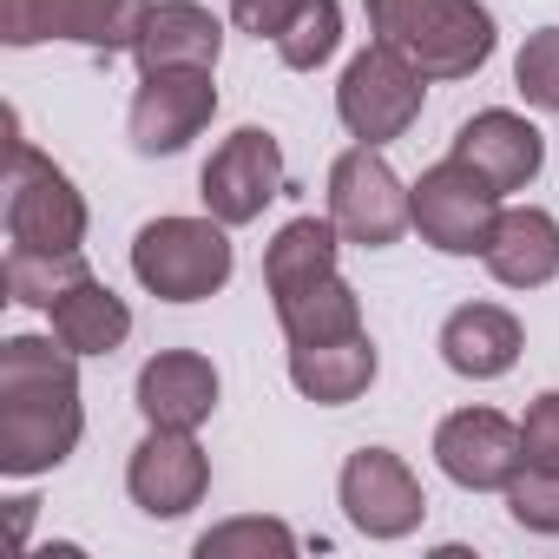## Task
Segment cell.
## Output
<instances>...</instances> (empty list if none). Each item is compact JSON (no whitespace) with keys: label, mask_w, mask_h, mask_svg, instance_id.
<instances>
[{"label":"cell","mask_w":559,"mask_h":559,"mask_svg":"<svg viewBox=\"0 0 559 559\" xmlns=\"http://www.w3.org/2000/svg\"><path fill=\"white\" fill-rule=\"evenodd\" d=\"M80 356L60 336H8L0 343V474H47L80 448Z\"/></svg>","instance_id":"6da1fadb"},{"label":"cell","mask_w":559,"mask_h":559,"mask_svg":"<svg viewBox=\"0 0 559 559\" xmlns=\"http://www.w3.org/2000/svg\"><path fill=\"white\" fill-rule=\"evenodd\" d=\"M369 34L421 80H474L500 40L480 0H369Z\"/></svg>","instance_id":"7a4b0ae2"},{"label":"cell","mask_w":559,"mask_h":559,"mask_svg":"<svg viewBox=\"0 0 559 559\" xmlns=\"http://www.w3.org/2000/svg\"><path fill=\"white\" fill-rule=\"evenodd\" d=\"M230 224L217 217H152L132 237V276L158 304H204L230 284Z\"/></svg>","instance_id":"3957f363"},{"label":"cell","mask_w":559,"mask_h":559,"mask_svg":"<svg viewBox=\"0 0 559 559\" xmlns=\"http://www.w3.org/2000/svg\"><path fill=\"white\" fill-rule=\"evenodd\" d=\"M8 243H21V250H80L86 243V198L27 139H14V152H8Z\"/></svg>","instance_id":"277c9868"},{"label":"cell","mask_w":559,"mask_h":559,"mask_svg":"<svg viewBox=\"0 0 559 559\" xmlns=\"http://www.w3.org/2000/svg\"><path fill=\"white\" fill-rule=\"evenodd\" d=\"M421 99H428V80L395 53V47H362L349 67H343V86H336V119L349 126L356 145H389L402 139L415 119H421Z\"/></svg>","instance_id":"5b68a950"},{"label":"cell","mask_w":559,"mask_h":559,"mask_svg":"<svg viewBox=\"0 0 559 559\" xmlns=\"http://www.w3.org/2000/svg\"><path fill=\"white\" fill-rule=\"evenodd\" d=\"M330 217L349 243L362 250H389L402 243V230L415 224V191L389 171L382 145H349L330 165Z\"/></svg>","instance_id":"8992f818"},{"label":"cell","mask_w":559,"mask_h":559,"mask_svg":"<svg viewBox=\"0 0 559 559\" xmlns=\"http://www.w3.org/2000/svg\"><path fill=\"white\" fill-rule=\"evenodd\" d=\"M493 224H500V191L454 152L415 178V230L441 257H487Z\"/></svg>","instance_id":"52a82bcc"},{"label":"cell","mask_w":559,"mask_h":559,"mask_svg":"<svg viewBox=\"0 0 559 559\" xmlns=\"http://www.w3.org/2000/svg\"><path fill=\"white\" fill-rule=\"evenodd\" d=\"M198 198L217 224H250L263 217L270 198H284V145H276V132L263 126H237L198 171Z\"/></svg>","instance_id":"ba28073f"},{"label":"cell","mask_w":559,"mask_h":559,"mask_svg":"<svg viewBox=\"0 0 559 559\" xmlns=\"http://www.w3.org/2000/svg\"><path fill=\"white\" fill-rule=\"evenodd\" d=\"M217 112V86H211V67H158L139 80L132 93V112H126V132H132V152L139 158H171L185 152Z\"/></svg>","instance_id":"9c48e42d"},{"label":"cell","mask_w":559,"mask_h":559,"mask_svg":"<svg viewBox=\"0 0 559 559\" xmlns=\"http://www.w3.org/2000/svg\"><path fill=\"white\" fill-rule=\"evenodd\" d=\"M336 493H343L349 526L369 533V539H408L421 526V513H428V493H421L415 467L402 454H389V448H356L343 461Z\"/></svg>","instance_id":"30bf717a"},{"label":"cell","mask_w":559,"mask_h":559,"mask_svg":"<svg viewBox=\"0 0 559 559\" xmlns=\"http://www.w3.org/2000/svg\"><path fill=\"white\" fill-rule=\"evenodd\" d=\"M435 461L454 487L467 493H507V480L526 467V448H520V428L493 408H461L435 428Z\"/></svg>","instance_id":"8fae6325"},{"label":"cell","mask_w":559,"mask_h":559,"mask_svg":"<svg viewBox=\"0 0 559 559\" xmlns=\"http://www.w3.org/2000/svg\"><path fill=\"white\" fill-rule=\"evenodd\" d=\"M204 487H211V461H204V448L191 441V428H152V435L132 448V461H126V493H132V507L152 513V520L191 513V507L204 500Z\"/></svg>","instance_id":"7c38bea8"},{"label":"cell","mask_w":559,"mask_h":559,"mask_svg":"<svg viewBox=\"0 0 559 559\" xmlns=\"http://www.w3.org/2000/svg\"><path fill=\"white\" fill-rule=\"evenodd\" d=\"M454 158L474 165V171L507 198V191H526V185L539 178V165H546V139H539L533 119L493 106V112H474V119L454 132Z\"/></svg>","instance_id":"4fadbf2b"},{"label":"cell","mask_w":559,"mask_h":559,"mask_svg":"<svg viewBox=\"0 0 559 559\" xmlns=\"http://www.w3.org/2000/svg\"><path fill=\"white\" fill-rule=\"evenodd\" d=\"M132 395H139V415L152 428H198L217 408V369L198 349H158L139 369V389Z\"/></svg>","instance_id":"5bb4252c"},{"label":"cell","mask_w":559,"mask_h":559,"mask_svg":"<svg viewBox=\"0 0 559 559\" xmlns=\"http://www.w3.org/2000/svg\"><path fill=\"white\" fill-rule=\"evenodd\" d=\"M526 336H520V317L500 310V304H461L448 323H441V362L467 382H500L513 362H520Z\"/></svg>","instance_id":"9a60e30c"},{"label":"cell","mask_w":559,"mask_h":559,"mask_svg":"<svg viewBox=\"0 0 559 559\" xmlns=\"http://www.w3.org/2000/svg\"><path fill=\"white\" fill-rule=\"evenodd\" d=\"M487 270L507 290H539L559 276V217L539 204H507L487 237Z\"/></svg>","instance_id":"2e32d148"},{"label":"cell","mask_w":559,"mask_h":559,"mask_svg":"<svg viewBox=\"0 0 559 559\" xmlns=\"http://www.w3.org/2000/svg\"><path fill=\"white\" fill-rule=\"evenodd\" d=\"M217 53H224V27L198 0H152L145 34L132 47L139 73H158V67H211L217 73Z\"/></svg>","instance_id":"e0dca14e"},{"label":"cell","mask_w":559,"mask_h":559,"mask_svg":"<svg viewBox=\"0 0 559 559\" xmlns=\"http://www.w3.org/2000/svg\"><path fill=\"white\" fill-rule=\"evenodd\" d=\"M376 369H382V356H376L369 330L336 336V343L290 349V382H297V395H304V402H317V408H349L356 395H369Z\"/></svg>","instance_id":"ac0fdd59"},{"label":"cell","mask_w":559,"mask_h":559,"mask_svg":"<svg viewBox=\"0 0 559 559\" xmlns=\"http://www.w3.org/2000/svg\"><path fill=\"white\" fill-rule=\"evenodd\" d=\"M276 304V323H284L290 349H310V343H336V336H356L362 330V297L343 284V276H317V284H297L284 297H270Z\"/></svg>","instance_id":"d6986e66"},{"label":"cell","mask_w":559,"mask_h":559,"mask_svg":"<svg viewBox=\"0 0 559 559\" xmlns=\"http://www.w3.org/2000/svg\"><path fill=\"white\" fill-rule=\"evenodd\" d=\"M47 317H53V336H60L73 356H112V349L132 336V310H126V297H112L99 276H80V284H73Z\"/></svg>","instance_id":"ffe728a7"},{"label":"cell","mask_w":559,"mask_h":559,"mask_svg":"<svg viewBox=\"0 0 559 559\" xmlns=\"http://www.w3.org/2000/svg\"><path fill=\"white\" fill-rule=\"evenodd\" d=\"M336 217H290L284 230L270 237V250H263V290L270 297H284V290H297V284H317V276H330L336 270Z\"/></svg>","instance_id":"44dd1931"},{"label":"cell","mask_w":559,"mask_h":559,"mask_svg":"<svg viewBox=\"0 0 559 559\" xmlns=\"http://www.w3.org/2000/svg\"><path fill=\"white\" fill-rule=\"evenodd\" d=\"M86 270V250H8V263H0V284H8V304H27V310H53Z\"/></svg>","instance_id":"7402d4cb"},{"label":"cell","mask_w":559,"mask_h":559,"mask_svg":"<svg viewBox=\"0 0 559 559\" xmlns=\"http://www.w3.org/2000/svg\"><path fill=\"white\" fill-rule=\"evenodd\" d=\"M145 14L152 0H60V40H80L93 53H132Z\"/></svg>","instance_id":"603a6c76"},{"label":"cell","mask_w":559,"mask_h":559,"mask_svg":"<svg viewBox=\"0 0 559 559\" xmlns=\"http://www.w3.org/2000/svg\"><path fill=\"white\" fill-rule=\"evenodd\" d=\"M336 47H343V8L336 0H304V14L284 27V40H276V60L290 73H317Z\"/></svg>","instance_id":"cb8c5ba5"},{"label":"cell","mask_w":559,"mask_h":559,"mask_svg":"<svg viewBox=\"0 0 559 559\" xmlns=\"http://www.w3.org/2000/svg\"><path fill=\"white\" fill-rule=\"evenodd\" d=\"M290 559L297 552V533L284 520H224L198 539V559Z\"/></svg>","instance_id":"d4e9b609"},{"label":"cell","mask_w":559,"mask_h":559,"mask_svg":"<svg viewBox=\"0 0 559 559\" xmlns=\"http://www.w3.org/2000/svg\"><path fill=\"white\" fill-rule=\"evenodd\" d=\"M513 86H520L526 106L559 112V27L526 34V47H520V60H513Z\"/></svg>","instance_id":"484cf974"},{"label":"cell","mask_w":559,"mask_h":559,"mask_svg":"<svg viewBox=\"0 0 559 559\" xmlns=\"http://www.w3.org/2000/svg\"><path fill=\"white\" fill-rule=\"evenodd\" d=\"M507 513L526 533H559V474L552 467H520L507 480Z\"/></svg>","instance_id":"4316f807"},{"label":"cell","mask_w":559,"mask_h":559,"mask_svg":"<svg viewBox=\"0 0 559 559\" xmlns=\"http://www.w3.org/2000/svg\"><path fill=\"white\" fill-rule=\"evenodd\" d=\"M0 40L8 47L60 40V0H0Z\"/></svg>","instance_id":"83f0119b"},{"label":"cell","mask_w":559,"mask_h":559,"mask_svg":"<svg viewBox=\"0 0 559 559\" xmlns=\"http://www.w3.org/2000/svg\"><path fill=\"white\" fill-rule=\"evenodd\" d=\"M520 448H526V467H552V474H559V389H546V395L526 408Z\"/></svg>","instance_id":"f1b7e54d"},{"label":"cell","mask_w":559,"mask_h":559,"mask_svg":"<svg viewBox=\"0 0 559 559\" xmlns=\"http://www.w3.org/2000/svg\"><path fill=\"white\" fill-rule=\"evenodd\" d=\"M304 14V0H230V27L250 34V40H284V27Z\"/></svg>","instance_id":"f546056e"},{"label":"cell","mask_w":559,"mask_h":559,"mask_svg":"<svg viewBox=\"0 0 559 559\" xmlns=\"http://www.w3.org/2000/svg\"><path fill=\"white\" fill-rule=\"evenodd\" d=\"M8 507H14V533L27 539V526H34V507H40V500H27V493H21V500H8Z\"/></svg>","instance_id":"4dcf8cb0"}]
</instances>
